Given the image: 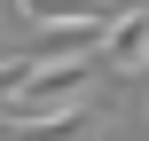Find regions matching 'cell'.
Masks as SVG:
<instances>
[{
    "instance_id": "cell-2",
    "label": "cell",
    "mask_w": 149,
    "mask_h": 141,
    "mask_svg": "<svg viewBox=\"0 0 149 141\" xmlns=\"http://www.w3.org/2000/svg\"><path fill=\"white\" fill-rule=\"evenodd\" d=\"M16 8L47 31V47H71V31L79 39H110V24H118L102 0H16Z\"/></svg>"
},
{
    "instance_id": "cell-1",
    "label": "cell",
    "mask_w": 149,
    "mask_h": 141,
    "mask_svg": "<svg viewBox=\"0 0 149 141\" xmlns=\"http://www.w3.org/2000/svg\"><path fill=\"white\" fill-rule=\"evenodd\" d=\"M86 86H94V63H86V55H47V63H39V78L24 86V102H8V110H0V126L86 110Z\"/></svg>"
},
{
    "instance_id": "cell-4",
    "label": "cell",
    "mask_w": 149,
    "mask_h": 141,
    "mask_svg": "<svg viewBox=\"0 0 149 141\" xmlns=\"http://www.w3.org/2000/svg\"><path fill=\"white\" fill-rule=\"evenodd\" d=\"M94 110H63V118H24V126H0V141H86Z\"/></svg>"
},
{
    "instance_id": "cell-3",
    "label": "cell",
    "mask_w": 149,
    "mask_h": 141,
    "mask_svg": "<svg viewBox=\"0 0 149 141\" xmlns=\"http://www.w3.org/2000/svg\"><path fill=\"white\" fill-rule=\"evenodd\" d=\"M102 63H110V71H126V78H141V71H149V8H126V16L110 24Z\"/></svg>"
}]
</instances>
